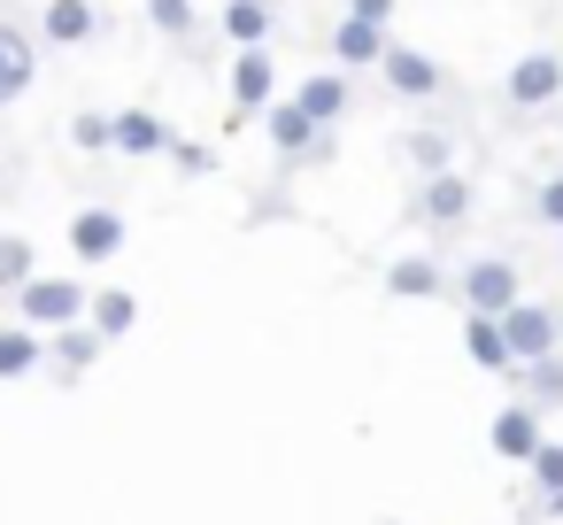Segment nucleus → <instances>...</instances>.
I'll return each instance as SVG.
<instances>
[{
	"label": "nucleus",
	"instance_id": "nucleus-1",
	"mask_svg": "<svg viewBox=\"0 0 563 525\" xmlns=\"http://www.w3.org/2000/svg\"><path fill=\"white\" fill-rule=\"evenodd\" d=\"M455 294H463V317H509L525 302V278H517L509 255H471L463 278H455Z\"/></svg>",
	"mask_w": 563,
	"mask_h": 525
},
{
	"label": "nucleus",
	"instance_id": "nucleus-14",
	"mask_svg": "<svg viewBox=\"0 0 563 525\" xmlns=\"http://www.w3.org/2000/svg\"><path fill=\"white\" fill-rule=\"evenodd\" d=\"M170 140H178V132H170L155 109H117V155H140V163H147V155H170Z\"/></svg>",
	"mask_w": 563,
	"mask_h": 525
},
{
	"label": "nucleus",
	"instance_id": "nucleus-3",
	"mask_svg": "<svg viewBox=\"0 0 563 525\" xmlns=\"http://www.w3.org/2000/svg\"><path fill=\"white\" fill-rule=\"evenodd\" d=\"M501 332H509V356H517V363L563 356V309H555V302H517V309L501 317Z\"/></svg>",
	"mask_w": 563,
	"mask_h": 525
},
{
	"label": "nucleus",
	"instance_id": "nucleus-15",
	"mask_svg": "<svg viewBox=\"0 0 563 525\" xmlns=\"http://www.w3.org/2000/svg\"><path fill=\"white\" fill-rule=\"evenodd\" d=\"M463 356H471L478 371H494V379H509V371H517V356H509V332H501V317H463Z\"/></svg>",
	"mask_w": 563,
	"mask_h": 525
},
{
	"label": "nucleus",
	"instance_id": "nucleus-22",
	"mask_svg": "<svg viewBox=\"0 0 563 525\" xmlns=\"http://www.w3.org/2000/svg\"><path fill=\"white\" fill-rule=\"evenodd\" d=\"M86 325H93L101 340H124V332L140 325V294H124V286H101V294H93V309H86Z\"/></svg>",
	"mask_w": 563,
	"mask_h": 525
},
{
	"label": "nucleus",
	"instance_id": "nucleus-6",
	"mask_svg": "<svg viewBox=\"0 0 563 525\" xmlns=\"http://www.w3.org/2000/svg\"><path fill=\"white\" fill-rule=\"evenodd\" d=\"M278 101V63H271V47H240L232 55V117H255V109H271Z\"/></svg>",
	"mask_w": 563,
	"mask_h": 525
},
{
	"label": "nucleus",
	"instance_id": "nucleus-24",
	"mask_svg": "<svg viewBox=\"0 0 563 525\" xmlns=\"http://www.w3.org/2000/svg\"><path fill=\"white\" fill-rule=\"evenodd\" d=\"M532 486H540V510L563 517V440H548V448L532 456Z\"/></svg>",
	"mask_w": 563,
	"mask_h": 525
},
{
	"label": "nucleus",
	"instance_id": "nucleus-23",
	"mask_svg": "<svg viewBox=\"0 0 563 525\" xmlns=\"http://www.w3.org/2000/svg\"><path fill=\"white\" fill-rule=\"evenodd\" d=\"M401 155L424 171V178H440V171H455V147H448V132H432V124H417L409 140H401Z\"/></svg>",
	"mask_w": 563,
	"mask_h": 525
},
{
	"label": "nucleus",
	"instance_id": "nucleus-9",
	"mask_svg": "<svg viewBox=\"0 0 563 525\" xmlns=\"http://www.w3.org/2000/svg\"><path fill=\"white\" fill-rule=\"evenodd\" d=\"M286 101H294V109H301V117L324 132V124H340V117H347V70H309V78H301Z\"/></svg>",
	"mask_w": 563,
	"mask_h": 525
},
{
	"label": "nucleus",
	"instance_id": "nucleus-4",
	"mask_svg": "<svg viewBox=\"0 0 563 525\" xmlns=\"http://www.w3.org/2000/svg\"><path fill=\"white\" fill-rule=\"evenodd\" d=\"M501 94H509V109H548V101H563V55H555V47L517 55L509 78H501Z\"/></svg>",
	"mask_w": 563,
	"mask_h": 525
},
{
	"label": "nucleus",
	"instance_id": "nucleus-13",
	"mask_svg": "<svg viewBox=\"0 0 563 525\" xmlns=\"http://www.w3.org/2000/svg\"><path fill=\"white\" fill-rule=\"evenodd\" d=\"M32 78H40V47L0 17V109H9L16 94H32Z\"/></svg>",
	"mask_w": 563,
	"mask_h": 525
},
{
	"label": "nucleus",
	"instance_id": "nucleus-19",
	"mask_svg": "<svg viewBox=\"0 0 563 525\" xmlns=\"http://www.w3.org/2000/svg\"><path fill=\"white\" fill-rule=\"evenodd\" d=\"M40 32H47L55 47H86V40L101 32V17H93V0H47V9H40Z\"/></svg>",
	"mask_w": 563,
	"mask_h": 525
},
{
	"label": "nucleus",
	"instance_id": "nucleus-10",
	"mask_svg": "<svg viewBox=\"0 0 563 525\" xmlns=\"http://www.w3.org/2000/svg\"><path fill=\"white\" fill-rule=\"evenodd\" d=\"M417 217H424L432 232L463 225V217H471V178H463V171H440V178H424V186H417Z\"/></svg>",
	"mask_w": 563,
	"mask_h": 525
},
{
	"label": "nucleus",
	"instance_id": "nucleus-8",
	"mask_svg": "<svg viewBox=\"0 0 563 525\" xmlns=\"http://www.w3.org/2000/svg\"><path fill=\"white\" fill-rule=\"evenodd\" d=\"M386 55H394L386 24H363V17H340V24H332V63H340V70H378Z\"/></svg>",
	"mask_w": 563,
	"mask_h": 525
},
{
	"label": "nucleus",
	"instance_id": "nucleus-17",
	"mask_svg": "<svg viewBox=\"0 0 563 525\" xmlns=\"http://www.w3.org/2000/svg\"><path fill=\"white\" fill-rule=\"evenodd\" d=\"M263 117H271V147H278L286 163H309V155H317V140H324V132H317V124H309L294 101H271Z\"/></svg>",
	"mask_w": 563,
	"mask_h": 525
},
{
	"label": "nucleus",
	"instance_id": "nucleus-28",
	"mask_svg": "<svg viewBox=\"0 0 563 525\" xmlns=\"http://www.w3.org/2000/svg\"><path fill=\"white\" fill-rule=\"evenodd\" d=\"M170 163H178V171H194V178H201V171H209V163H217V155H209V147H201V140H170Z\"/></svg>",
	"mask_w": 563,
	"mask_h": 525
},
{
	"label": "nucleus",
	"instance_id": "nucleus-30",
	"mask_svg": "<svg viewBox=\"0 0 563 525\" xmlns=\"http://www.w3.org/2000/svg\"><path fill=\"white\" fill-rule=\"evenodd\" d=\"M347 17H363V24H394V0H347Z\"/></svg>",
	"mask_w": 563,
	"mask_h": 525
},
{
	"label": "nucleus",
	"instance_id": "nucleus-29",
	"mask_svg": "<svg viewBox=\"0 0 563 525\" xmlns=\"http://www.w3.org/2000/svg\"><path fill=\"white\" fill-rule=\"evenodd\" d=\"M532 209H540V225H555V232H563V178H548V186L532 194Z\"/></svg>",
	"mask_w": 563,
	"mask_h": 525
},
{
	"label": "nucleus",
	"instance_id": "nucleus-21",
	"mask_svg": "<svg viewBox=\"0 0 563 525\" xmlns=\"http://www.w3.org/2000/svg\"><path fill=\"white\" fill-rule=\"evenodd\" d=\"M217 24H224L232 47H271V24H278V17H271V0H224Z\"/></svg>",
	"mask_w": 563,
	"mask_h": 525
},
{
	"label": "nucleus",
	"instance_id": "nucleus-12",
	"mask_svg": "<svg viewBox=\"0 0 563 525\" xmlns=\"http://www.w3.org/2000/svg\"><path fill=\"white\" fill-rule=\"evenodd\" d=\"M378 70H386V86H394L401 101H432V94L448 86V78H440V63H432L424 47H394V55H386Z\"/></svg>",
	"mask_w": 563,
	"mask_h": 525
},
{
	"label": "nucleus",
	"instance_id": "nucleus-5",
	"mask_svg": "<svg viewBox=\"0 0 563 525\" xmlns=\"http://www.w3.org/2000/svg\"><path fill=\"white\" fill-rule=\"evenodd\" d=\"M124 240H132L124 209H101V201H93V209H78V217H70V255H78V263H117V255H124Z\"/></svg>",
	"mask_w": 563,
	"mask_h": 525
},
{
	"label": "nucleus",
	"instance_id": "nucleus-11",
	"mask_svg": "<svg viewBox=\"0 0 563 525\" xmlns=\"http://www.w3.org/2000/svg\"><path fill=\"white\" fill-rule=\"evenodd\" d=\"M101 348H109V340H101L93 325H63V332H47V363H55L63 386H78V379L101 363Z\"/></svg>",
	"mask_w": 563,
	"mask_h": 525
},
{
	"label": "nucleus",
	"instance_id": "nucleus-26",
	"mask_svg": "<svg viewBox=\"0 0 563 525\" xmlns=\"http://www.w3.org/2000/svg\"><path fill=\"white\" fill-rule=\"evenodd\" d=\"M70 147H86V155H109V147H117V117H109V109H86V117H70Z\"/></svg>",
	"mask_w": 563,
	"mask_h": 525
},
{
	"label": "nucleus",
	"instance_id": "nucleus-25",
	"mask_svg": "<svg viewBox=\"0 0 563 525\" xmlns=\"http://www.w3.org/2000/svg\"><path fill=\"white\" fill-rule=\"evenodd\" d=\"M32 278H40V248L9 232V240H0V286H9V294H24Z\"/></svg>",
	"mask_w": 563,
	"mask_h": 525
},
{
	"label": "nucleus",
	"instance_id": "nucleus-20",
	"mask_svg": "<svg viewBox=\"0 0 563 525\" xmlns=\"http://www.w3.org/2000/svg\"><path fill=\"white\" fill-rule=\"evenodd\" d=\"M47 363V332L32 325H0V379H32Z\"/></svg>",
	"mask_w": 563,
	"mask_h": 525
},
{
	"label": "nucleus",
	"instance_id": "nucleus-27",
	"mask_svg": "<svg viewBox=\"0 0 563 525\" xmlns=\"http://www.w3.org/2000/svg\"><path fill=\"white\" fill-rule=\"evenodd\" d=\"M147 24H155L163 40H194L201 17H194V0H147Z\"/></svg>",
	"mask_w": 563,
	"mask_h": 525
},
{
	"label": "nucleus",
	"instance_id": "nucleus-2",
	"mask_svg": "<svg viewBox=\"0 0 563 525\" xmlns=\"http://www.w3.org/2000/svg\"><path fill=\"white\" fill-rule=\"evenodd\" d=\"M16 309H24L16 325H32V332H63V325H86L93 294H86L78 278H47V271H40V278L16 294Z\"/></svg>",
	"mask_w": 563,
	"mask_h": 525
},
{
	"label": "nucleus",
	"instance_id": "nucleus-16",
	"mask_svg": "<svg viewBox=\"0 0 563 525\" xmlns=\"http://www.w3.org/2000/svg\"><path fill=\"white\" fill-rule=\"evenodd\" d=\"M509 379H517V402H525V409H540V417H555V409H563V356L517 363Z\"/></svg>",
	"mask_w": 563,
	"mask_h": 525
},
{
	"label": "nucleus",
	"instance_id": "nucleus-7",
	"mask_svg": "<svg viewBox=\"0 0 563 525\" xmlns=\"http://www.w3.org/2000/svg\"><path fill=\"white\" fill-rule=\"evenodd\" d=\"M486 440H494V456H509V463H532V456L548 448V417H540V409H525V402H509V409L486 425Z\"/></svg>",
	"mask_w": 563,
	"mask_h": 525
},
{
	"label": "nucleus",
	"instance_id": "nucleus-18",
	"mask_svg": "<svg viewBox=\"0 0 563 525\" xmlns=\"http://www.w3.org/2000/svg\"><path fill=\"white\" fill-rule=\"evenodd\" d=\"M440 286H448V271H440L432 255H394V263H386V294H394V302H432Z\"/></svg>",
	"mask_w": 563,
	"mask_h": 525
}]
</instances>
